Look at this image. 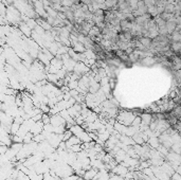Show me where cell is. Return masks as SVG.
Here are the masks:
<instances>
[{
  "instance_id": "obj_10",
  "label": "cell",
  "mask_w": 181,
  "mask_h": 180,
  "mask_svg": "<svg viewBox=\"0 0 181 180\" xmlns=\"http://www.w3.org/2000/svg\"><path fill=\"white\" fill-rule=\"evenodd\" d=\"M41 122L44 124H49L50 123V116L48 113H42V116H41Z\"/></svg>"
},
{
  "instance_id": "obj_1",
  "label": "cell",
  "mask_w": 181,
  "mask_h": 180,
  "mask_svg": "<svg viewBox=\"0 0 181 180\" xmlns=\"http://www.w3.org/2000/svg\"><path fill=\"white\" fill-rule=\"evenodd\" d=\"M112 174H115V175H118V176H121V177H125V175L128 173V169L127 167H125V166H123L121 163H119V164H117L113 167V169L110 171Z\"/></svg>"
},
{
  "instance_id": "obj_3",
  "label": "cell",
  "mask_w": 181,
  "mask_h": 180,
  "mask_svg": "<svg viewBox=\"0 0 181 180\" xmlns=\"http://www.w3.org/2000/svg\"><path fill=\"white\" fill-rule=\"evenodd\" d=\"M97 171H99V169H94V167H91V169H88V171H85V174H84V176H83L84 180H93L94 177H95V175L97 174Z\"/></svg>"
},
{
  "instance_id": "obj_8",
  "label": "cell",
  "mask_w": 181,
  "mask_h": 180,
  "mask_svg": "<svg viewBox=\"0 0 181 180\" xmlns=\"http://www.w3.org/2000/svg\"><path fill=\"white\" fill-rule=\"evenodd\" d=\"M71 136H72V132H71L69 129H66V130L64 131V134H63V141H68V140L71 138Z\"/></svg>"
},
{
  "instance_id": "obj_6",
  "label": "cell",
  "mask_w": 181,
  "mask_h": 180,
  "mask_svg": "<svg viewBox=\"0 0 181 180\" xmlns=\"http://www.w3.org/2000/svg\"><path fill=\"white\" fill-rule=\"evenodd\" d=\"M147 13L152 16V18H155V17H157V16L159 15L158 12H157V7H156V5L151 7V8H147Z\"/></svg>"
},
{
  "instance_id": "obj_2",
  "label": "cell",
  "mask_w": 181,
  "mask_h": 180,
  "mask_svg": "<svg viewBox=\"0 0 181 180\" xmlns=\"http://www.w3.org/2000/svg\"><path fill=\"white\" fill-rule=\"evenodd\" d=\"M139 116L141 118V124H143L145 126H148L152 120V113H140Z\"/></svg>"
},
{
  "instance_id": "obj_12",
  "label": "cell",
  "mask_w": 181,
  "mask_h": 180,
  "mask_svg": "<svg viewBox=\"0 0 181 180\" xmlns=\"http://www.w3.org/2000/svg\"><path fill=\"white\" fill-rule=\"evenodd\" d=\"M94 2H96L97 4H101V3H104L105 2V0H93Z\"/></svg>"
},
{
  "instance_id": "obj_9",
  "label": "cell",
  "mask_w": 181,
  "mask_h": 180,
  "mask_svg": "<svg viewBox=\"0 0 181 180\" xmlns=\"http://www.w3.org/2000/svg\"><path fill=\"white\" fill-rule=\"evenodd\" d=\"M39 108H40V111L42 113H48V114H49V113H50V109H51L49 107L48 104H41V106Z\"/></svg>"
},
{
  "instance_id": "obj_7",
  "label": "cell",
  "mask_w": 181,
  "mask_h": 180,
  "mask_svg": "<svg viewBox=\"0 0 181 180\" xmlns=\"http://www.w3.org/2000/svg\"><path fill=\"white\" fill-rule=\"evenodd\" d=\"M60 5L63 8H71L73 3H72V0H62L60 1Z\"/></svg>"
},
{
  "instance_id": "obj_5",
  "label": "cell",
  "mask_w": 181,
  "mask_h": 180,
  "mask_svg": "<svg viewBox=\"0 0 181 180\" xmlns=\"http://www.w3.org/2000/svg\"><path fill=\"white\" fill-rule=\"evenodd\" d=\"M47 79H48V82H50V84H53V85H55L56 83L59 81L58 76L55 73H48L47 74Z\"/></svg>"
},
{
  "instance_id": "obj_11",
  "label": "cell",
  "mask_w": 181,
  "mask_h": 180,
  "mask_svg": "<svg viewBox=\"0 0 181 180\" xmlns=\"http://www.w3.org/2000/svg\"><path fill=\"white\" fill-rule=\"evenodd\" d=\"M140 124H141V118L139 116H137L133 119V122H131V125H130V126H140Z\"/></svg>"
},
{
  "instance_id": "obj_4",
  "label": "cell",
  "mask_w": 181,
  "mask_h": 180,
  "mask_svg": "<svg viewBox=\"0 0 181 180\" xmlns=\"http://www.w3.org/2000/svg\"><path fill=\"white\" fill-rule=\"evenodd\" d=\"M138 40L140 41V44L143 47H144L145 49H149L151 47H152V39H151L149 37H139L138 38Z\"/></svg>"
}]
</instances>
